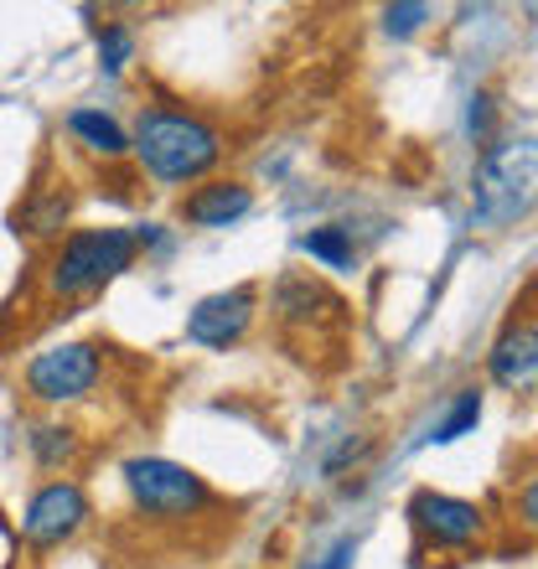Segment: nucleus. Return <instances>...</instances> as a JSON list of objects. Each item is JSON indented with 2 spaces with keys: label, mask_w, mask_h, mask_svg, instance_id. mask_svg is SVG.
Wrapping results in <instances>:
<instances>
[{
  "label": "nucleus",
  "mask_w": 538,
  "mask_h": 569,
  "mask_svg": "<svg viewBox=\"0 0 538 569\" xmlns=\"http://www.w3.org/2000/svg\"><path fill=\"white\" fill-rule=\"evenodd\" d=\"M31 450H37V461L47 466V471H58V466H68L78 456V440L73 430H58V425H42V430L31 435Z\"/></svg>",
  "instance_id": "14"
},
{
  "label": "nucleus",
  "mask_w": 538,
  "mask_h": 569,
  "mask_svg": "<svg viewBox=\"0 0 538 569\" xmlns=\"http://www.w3.org/2000/svg\"><path fill=\"white\" fill-rule=\"evenodd\" d=\"M68 130H73V136L83 140V146H89V150H99V156H109V161L130 150V140H124V130H120V124H114V120H109V114H99V109H73V114H68Z\"/></svg>",
  "instance_id": "11"
},
{
  "label": "nucleus",
  "mask_w": 538,
  "mask_h": 569,
  "mask_svg": "<svg viewBox=\"0 0 538 569\" xmlns=\"http://www.w3.org/2000/svg\"><path fill=\"white\" fill-rule=\"evenodd\" d=\"M134 52V37L120 27V21H104V31H99V62H104V73H120L124 62H130Z\"/></svg>",
  "instance_id": "15"
},
{
  "label": "nucleus",
  "mask_w": 538,
  "mask_h": 569,
  "mask_svg": "<svg viewBox=\"0 0 538 569\" xmlns=\"http://www.w3.org/2000/svg\"><path fill=\"white\" fill-rule=\"evenodd\" d=\"M99 383V347L89 342H62L37 352L27 368V389L42 399V405H68V399H83V393Z\"/></svg>",
  "instance_id": "4"
},
{
  "label": "nucleus",
  "mask_w": 538,
  "mask_h": 569,
  "mask_svg": "<svg viewBox=\"0 0 538 569\" xmlns=\"http://www.w3.org/2000/svg\"><path fill=\"white\" fill-rule=\"evenodd\" d=\"M409 518H415L440 549H461V543H471L481 533L477 502H461V497H446V492H419L415 502H409Z\"/></svg>",
  "instance_id": "8"
},
{
  "label": "nucleus",
  "mask_w": 538,
  "mask_h": 569,
  "mask_svg": "<svg viewBox=\"0 0 538 569\" xmlns=\"http://www.w3.org/2000/svg\"><path fill=\"white\" fill-rule=\"evenodd\" d=\"M352 555H358V543H352V539H342V543H337V549H331V555L321 559V565H316V569H347V565H352Z\"/></svg>",
  "instance_id": "17"
},
{
  "label": "nucleus",
  "mask_w": 538,
  "mask_h": 569,
  "mask_svg": "<svg viewBox=\"0 0 538 569\" xmlns=\"http://www.w3.org/2000/svg\"><path fill=\"white\" fill-rule=\"evenodd\" d=\"M492 378L502 383V389H528L534 383V368H538V331H534V321H512L502 337H497V347H492Z\"/></svg>",
  "instance_id": "9"
},
{
  "label": "nucleus",
  "mask_w": 538,
  "mask_h": 569,
  "mask_svg": "<svg viewBox=\"0 0 538 569\" xmlns=\"http://www.w3.org/2000/svg\"><path fill=\"white\" fill-rule=\"evenodd\" d=\"M134 156L156 181H197L218 166L223 140L218 130L177 109H146L134 124Z\"/></svg>",
  "instance_id": "1"
},
{
  "label": "nucleus",
  "mask_w": 538,
  "mask_h": 569,
  "mask_svg": "<svg viewBox=\"0 0 538 569\" xmlns=\"http://www.w3.org/2000/svg\"><path fill=\"white\" fill-rule=\"evenodd\" d=\"M306 254L331 264V270H347L352 264V239H347V228H311L306 233Z\"/></svg>",
  "instance_id": "13"
},
{
  "label": "nucleus",
  "mask_w": 538,
  "mask_h": 569,
  "mask_svg": "<svg viewBox=\"0 0 538 569\" xmlns=\"http://www.w3.org/2000/svg\"><path fill=\"white\" fill-rule=\"evenodd\" d=\"M249 208H255V192L243 181H212V187H197L181 202V218L197 228H228V223H239Z\"/></svg>",
  "instance_id": "10"
},
{
  "label": "nucleus",
  "mask_w": 538,
  "mask_h": 569,
  "mask_svg": "<svg viewBox=\"0 0 538 569\" xmlns=\"http://www.w3.org/2000/svg\"><path fill=\"white\" fill-rule=\"evenodd\" d=\"M134 264V233L130 228H83L62 243L52 264H47V290L62 300L93 296L104 290L114 274H124Z\"/></svg>",
  "instance_id": "2"
},
{
  "label": "nucleus",
  "mask_w": 538,
  "mask_h": 569,
  "mask_svg": "<svg viewBox=\"0 0 538 569\" xmlns=\"http://www.w3.org/2000/svg\"><path fill=\"white\" fill-rule=\"evenodd\" d=\"M425 16H430V6H389V31L393 37H409Z\"/></svg>",
  "instance_id": "16"
},
{
  "label": "nucleus",
  "mask_w": 538,
  "mask_h": 569,
  "mask_svg": "<svg viewBox=\"0 0 538 569\" xmlns=\"http://www.w3.org/2000/svg\"><path fill=\"white\" fill-rule=\"evenodd\" d=\"M249 321H255V290L239 284V290H218V296L197 300L187 316V337L202 347H228L249 331Z\"/></svg>",
  "instance_id": "7"
},
{
  "label": "nucleus",
  "mask_w": 538,
  "mask_h": 569,
  "mask_svg": "<svg viewBox=\"0 0 538 569\" xmlns=\"http://www.w3.org/2000/svg\"><path fill=\"white\" fill-rule=\"evenodd\" d=\"M83 518H89V497H83V487H78V481H47L42 492L27 502L21 533H27L31 543L52 549V543L73 539L78 528H83Z\"/></svg>",
  "instance_id": "6"
},
{
  "label": "nucleus",
  "mask_w": 538,
  "mask_h": 569,
  "mask_svg": "<svg viewBox=\"0 0 538 569\" xmlns=\"http://www.w3.org/2000/svg\"><path fill=\"white\" fill-rule=\"evenodd\" d=\"M124 481H130V497L150 518H192V512L208 508L202 477L177 461H166V456H134V461H124Z\"/></svg>",
  "instance_id": "3"
},
{
  "label": "nucleus",
  "mask_w": 538,
  "mask_h": 569,
  "mask_svg": "<svg viewBox=\"0 0 538 569\" xmlns=\"http://www.w3.org/2000/svg\"><path fill=\"white\" fill-rule=\"evenodd\" d=\"M477 420H481V393L477 389H466L456 405H450V415L440 425L430 430V440L435 446H450V440H461V435H471L477 430Z\"/></svg>",
  "instance_id": "12"
},
{
  "label": "nucleus",
  "mask_w": 538,
  "mask_h": 569,
  "mask_svg": "<svg viewBox=\"0 0 538 569\" xmlns=\"http://www.w3.org/2000/svg\"><path fill=\"white\" fill-rule=\"evenodd\" d=\"M528 187H534V150H492L481 166V187H477V212L481 223H508L528 208Z\"/></svg>",
  "instance_id": "5"
}]
</instances>
